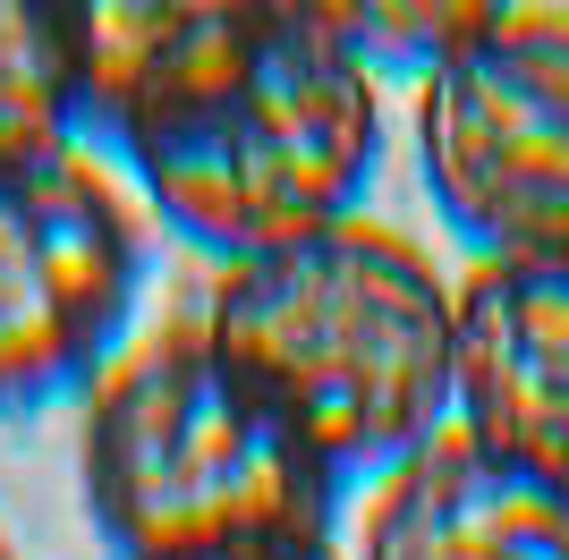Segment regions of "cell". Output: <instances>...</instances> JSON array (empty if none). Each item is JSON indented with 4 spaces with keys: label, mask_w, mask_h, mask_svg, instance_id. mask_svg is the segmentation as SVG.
<instances>
[{
    "label": "cell",
    "mask_w": 569,
    "mask_h": 560,
    "mask_svg": "<svg viewBox=\"0 0 569 560\" xmlns=\"http://www.w3.org/2000/svg\"><path fill=\"white\" fill-rule=\"evenodd\" d=\"M86 153L144 221L247 263L357 221L382 170V77L332 9H86Z\"/></svg>",
    "instance_id": "obj_1"
},
{
    "label": "cell",
    "mask_w": 569,
    "mask_h": 560,
    "mask_svg": "<svg viewBox=\"0 0 569 560\" xmlns=\"http://www.w3.org/2000/svg\"><path fill=\"white\" fill-rule=\"evenodd\" d=\"M196 323L340 484H382L433 433H451V280L426 247L366 212L323 238L221 263Z\"/></svg>",
    "instance_id": "obj_2"
},
{
    "label": "cell",
    "mask_w": 569,
    "mask_h": 560,
    "mask_svg": "<svg viewBox=\"0 0 569 560\" xmlns=\"http://www.w3.org/2000/svg\"><path fill=\"white\" fill-rule=\"evenodd\" d=\"M77 476L86 518L119 560H179L238 536H332L349 501L204 323L128 340V357L86 391Z\"/></svg>",
    "instance_id": "obj_3"
},
{
    "label": "cell",
    "mask_w": 569,
    "mask_h": 560,
    "mask_svg": "<svg viewBox=\"0 0 569 560\" xmlns=\"http://www.w3.org/2000/svg\"><path fill=\"white\" fill-rule=\"evenodd\" d=\"M417 170L476 263H569V18L485 9L417 86Z\"/></svg>",
    "instance_id": "obj_4"
},
{
    "label": "cell",
    "mask_w": 569,
    "mask_h": 560,
    "mask_svg": "<svg viewBox=\"0 0 569 560\" xmlns=\"http://www.w3.org/2000/svg\"><path fill=\"white\" fill-rule=\"evenodd\" d=\"M153 221L111 162L60 153L0 179V417L86 408L102 373L128 357Z\"/></svg>",
    "instance_id": "obj_5"
},
{
    "label": "cell",
    "mask_w": 569,
    "mask_h": 560,
    "mask_svg": "<svg viewBox=\"0 0 569 560\" xmlns=\"http://www.w3.org/2000/svg\"><path fill=\"white\" fill-rule=\"evenodd\" d=\"M451 424L569 492V263H468L451 280Z\"/></svg>",
    "instance_id": "obj_6"
},
{
    "label": "cell",
    "mask_w": 569,
    "mask_h": 560,
    "mask_svg": "<svg viewBox=\"0 0 569 560\" xmlns=\"http://www.w3.org/2000/svg\"><path fill=\"white\" fill-rule=\"evenodd\" d=\"M349 560H569V492L451 424L375 484Z\"/></svg>",
    "instance_id": "obj_7"
},
{
    "label": "cell",
    "mask_w": 569,
    "mask_h": 560,
    "mask_svg": "<svg viewBox=\"0 0 569 560\" xmlns=\"http://www.w3.org/2000/svg\"><path fill=\"white\" fill-rule=\"evenodd\" d=\"M86 153V9L0 0V179Z\"/></svg>",
    "instance_id": "obj_8"
},
{
    "label": "cell",
    "mask_w": 569,
    "mask_h": 560,
    "mask_svg": "<svg viewBox=\"0 0 569 560\" xmlns=\"http://www.w3.org/2000/svg\"><path fill=\"white\" fill-rule=\"evenodd\" d=\"M332 18H340L349 51L375 77H417V86H426V77L476 34L485 9H332Z\"/></svg>",
    "instance_id": "obj_9"
},
{
    "label": "cell",
    "mask_w": 569,
    "mask_h": 560,
    "mask_svg": "<svg viewBox=\"0 0 569 560\" xmlns=\"http://www.w3.org/2000/svg\"><path fill=\"white\" fill-rule=\"evenodd\" d=\"M179 560H349L332 536H238V543H204Z\"/></svg>",
    "instance_id": "obj_10"
},
{
    "label": "cell",
    "mask_w": 569,
    "mask_h": 560,
    "mask_svg": "<svg viewBox=\"0 0 569 560\" xmlns=\"http://www.w3.org/2000/svg\"><path fill=\"white\" fill-rule=\"evenodd\" d=\"M0 560H18V543H9V536H0Z\"/></svg>",
    "instance_id": "obj_11"
}]
</instances>
